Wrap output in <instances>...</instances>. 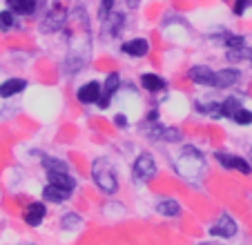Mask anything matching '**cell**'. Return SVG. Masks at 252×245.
Here are the masks:
<instances>
[{"label": "cell", "instance_id": "ba28073f", "mask_svg": "<svg viewBox=\"0 0 252 245\" xmlns=\"http://www.w3.org/2000/svg\"><path fill=\"white\" fill-rule=\"evenodd\" d=\"M100 96H103V87H100L98 80H90V83H85V85H81L76 90V100L81 105H96L100 100Z\"/></svg>", "mask_w": 252, "mask_h": 245}, {"label": "cell", "instance_id": "4fadbf2b", "mask_svg": "<svg viewBox=\"0 0 252 245\" xmlns=\"http://www.w3.org/2000/svg\"><path fill=\"white\" fill-rule=\"evenodd\" d=\"M47 183L56 185L58 189H63L65 194H69L76 189V179L69 174V172H56V174H47Z\"/></svg>", "mask_w": 252, "mask_h": 245}, {"label": "cell", "instance_id": "3957f363", "mask_svg": "<svg viewBox=\"0 0 252 245\" xmlns=\"http://www.w3.org/2000/svg\"><path fill=\"white\" fill-rule=\"evenodd\" d=\"M157 160L150 152H141V154L134 158V165H132V179L136 183H150V181L157 176Z\"/></svg>", "mask_w": 252, "mask_h": 245}, {"label": "cell", "instance_id": "8992f818", "mask_svg": "<svg viewBox=\"0 0 252 245\" xmlns=\"http://www.w3.org/2000/svg\"><path fill=\"white\" fill-rule=\"evenodd\" d=\"M210 236H217V239H232V236H237V221L230 214H221L210 225Z\"/></svg>", "mask_w": 252, "mask_h": 245}, {"label": "cell", "instance_id": "484cf974", "mask_svg": "<svg viewBox=\"0 0 252 245\" xmlns=\"http://www.w3.org/2000/svg\"><path fill=\"white\" fill-rule=\"evenodd\" d=\"M232 121L237 122V125H250V122H252V112H250V109H246V107H241Z\"/></svg>", "mask_w": 252, "mask_h": 245}, {"label": "cell", "instance_id": "2e32d148", "mask_svg": "<svg viewBox=\"0 0 252 245\" xmlns=\"http://www.w3.org/2000/svg\"><path fill=\"white\" fill-rule=\"evenodd\" d=\"M7 9L16 16H33L38 9V0H7Z\"/></svg>", "mask_w": 252, "mask_h": 245}, {"label": "cell", "instance_id": "52a82bcc", "mask_svg": "<svg viewBox=\"0 0 252 245\" xmlns=\"http://www.w3.org/2000/svg\"><path fill=\"white\" fill-rule=\"evenodd\" d=\"M188 78L199 87H214V83H217V71L208 65H194L188 69Z\"/></svg>", "mask_w": 252, "mask_h": 245}, {"label": "cell", "instance_id": "4316f807", "mask_svg": "<svg viewBox=\"0 0 252 245\" xmlns=\"http://www.w3.org/2000/svg\"><path fill=\"white\" fill-rule=\"evenodd\" d=\"M181 132H179V129L176 127H165L163 129V136H161V141H170V143H179L181 141Z\"/></svg>", "mask_w": 252, "mask_h": 245}, {"label": "cell", "instance_id": "d6986e66", "mask_svg": "<svg viewBox=\"0 0 252 245\" xmlns=\"http://www.w3.org/2000/svg\"><path fill=\"white\" fill-rule=\"evenodd\" d=\"M105 27H107V31H110V36H114V38H119L121 36V31H123V27H125V14H119V11H112L110 14V18L105 20Z\"/></svg>", "mask_w": 252, "mask_h": 245}, {"label": "cell", "instance_id": "603a6c76", "mask_svg": "<svg viewBox=\"0 0 252 245\" xmlns=\"http://www.w3.org/2000/svg\"><path fill=\"white\" fill-rule=\"evenodd\" d=\"M81 223H83V218L78 216L76 212H67V214H63L61 216V227L63 230H76Z\"/></svg>", "mask_w": 252, "mask_h": 245}, {"label": "cell", "instance_id": "83f0119b", "mask_svg": "<svg viewBox=\"0 0 252 245\" xmlns=\"http://www.w3.org/2000/svg\"><path fill=\"white\" fill-rule=\"evenodd\" d=\"M250 5H252V0H234L232 11H234L237 16H243V14H246V9H248Z\"/></svg>", "mask_w": 252, "mask_h": 245}, {"label": "cell", "instance_id": "30bf717a", "mask_svg": "<svg viewBox=\"0 0 252 245\" xmlns=\"http://www.w3.org/2000/svg\"><path fill=\"white\" fill-rule=\"evenodd\" d=\"M47 216V208H45V201H33L32 205H27V210L23 212V221L29 227H38L40 223Z\"/></svg>", "mask_w": 252, "mask_h": 245}, {"label": "cell", "instance_id": "d4e9b609", "mask_svg": "<svg viewBox=\"0 0 252 245\" xmlns=\"http://www.w3.org/2000/svg\"><path fill=\"white\" fill-rule=\"evenodd\" d=\"M223 43H225V47H228V49H243V47H246V38L230 33V36L225 38Z\"/></svg>", "mask_w": 252, "mask_h": 245}, {"label": "cell", "instance_id": "7402d4cb", "mask_svg": "<svg viewBox=\"0 0 252 245\" xmlns=\"http://www.w3.org/2000/svg\"><path fill=\"white\" fill-rule=\"evenodd\" d=\"M16 27V14L11 9L0 11V31H11Z\"/></svg>", "mask_w": 252, "mask_h": 245}, {"label": "cell", "instance_id": "5b68a950", "mask_svg": "<svg viewBox=\"0 0 252 245\" xmlns=\"http://www.w3.org/2000/svg\"><path fill=\"white\" fill-rule=\"evenodd\" d=\"M214 158L221 163V167L225 170H237L241 174H252V163L243 156H234V154H228V152H214Z\"/></svg>", "mask_w": 252, "mask_h": 245}, {"label": "cell", "instance_id": "5bb4252c", "mask_svg": "<svg viewBox=\"0 0 252 245\" xmlns=\"http://www.w3.org/2000/svg\"><path fill=\"white\" fill-rule=\"evenodd\" d=\"M239 78H241V71L232 69V67H225V69L217 71V83H214V87H217V90H228V87L237 85Z\"/></svg>", "mask_w": 252, "mask_h": 245}, {"label": "cell", "instance_id": "44dd1931", "mask_svg": "<svg viewBox=\"0 0 252 245\" xmlns=\"http://www.w3.org/2000/svg\"><path fill=\"white\" fill-rule=\"evenodd\" d=\"M241 107H243L241 100H237L234 96H230V98H225L223 103H221V112H223L225 118H234V116H237V112H239Z\"/></svg>", "mask_w": 252, "mask_h": 245}, {"label": "cell", "instance_id": "cb8c5ba5", "mask_svg": "<svg viewBox=\"0 0 252 245\" xmlns=\"http://www.w3.org/2000/svg\"><path fill=\"white\" fill-rule=\"evenodd\" d=\"M114 5H116V0H100V5H98V20L100 23H105V20L110 18V14L114 11Z\"/></svg>", "mask_w": 252, "mask_h": 245}, {"label": "cell", "instance_id": "e0dca14e", "mask_svg": "<svg viewBox=\"0 0 252 245\" xmlns=\"http://www.w3.org/2000/svg\"><path fill=\"white\" fill-rule=\"evenodd\" d=\"M40 198H43L45 203H52V205H61V203H65L67 198H69V194H65L63 189H58L56 185L47 183L43 187V192H40Z\"/></svg>", "mask_w": 252, "mask_h": 245}, {"label": "cell", "instance_id": "7c38bea8", "mask_svg": "<svg viewBox=\"0 0 252 245\" xmlns=\"http://www.w3.org/2000/svg\"><path fill=\"white\" fill-rule=\"evenodd\" d=\"M25 90H27V80L25 78H7L0 83V98L9 100L14 96H20Z\"/></svg>", "mask_w": 252, "mask_h": 245}, {"label": "cell", "instance_id": "6da1fadb", "mask_svg": "<svg viewBox=\"0 0 252 245\" xmlns=\"http://www.w3.org/2000/svg\"><path fill=\"white\" fill-rule=\"evenodd\" d=\"M174 170L181 179L190 181V183L201 181V176H203V172H205L203 154H201L194 145H183L181 154L176 156V160H174Z\"/></svg>", "mask_w": 252, "mask_h": 245}, {"label": "cell", "instance_id": "f1b7e54d", "mask_svg": "<svg viewBox=\"0 0 252 245\" xmlns=\"http://www.w3.org/2000/svg\"><path fill=\"white\" fill-rule=\"evenodd\" d=\"M114 125H116L119 129H125V127L129 125L127 116H125V114H116V116H114Z\"/></svg>", "mask_w": 252, "mask_h": 245}, {"label": "cell", "instance_id": "9c48e42d", "mask_svg": "<svg viewBox=\"0 0 252 245\" xmlns=\"http://www.w3.org/2000/svg\"><path fill=\"white\" fill-rule=\"evenodd\" d=\"M121 90V76L116 74V71H112V74H107V78H105L103 83V96H100V100L96 105H98L100 109H107L112 103V98L116 96V92Z\"/></svg>", "mask_w": 252, "mask_h": 245}, {"label": "cell", "instance_id": "ac0fdd59", "mask_svg": "<svg viewBox=\"0 0 252 245\" xmlns=\"http://www.w3.org/2000/svg\"><path fill=\"white\" fill-rule=\"evenodd\" d=\"M157 212L161 214V216L176 218L181 214V205H179V201H174V198H161V201L157 203Z\"/></svg>", "mask_w": 252, "mask_h": 245}, {"label": "cell", "instance_id": "7a4b0ae2", "mask_svg": "<svg viewBox=\"0 0 252 245\" xmlns=\"http://www.w3.org/2000/svg\"><path fill=\"white\" fill-rule=\"evenodd\" d=\"M92 179H94V185L100 189L103 194H116L119 189V179H116L114 165L110 163V158H94L92 163Z\"/></svg>", "mask_w": 252, "mask_h": 245}, {"label": "cell", "instance_id": "277c9868", "mask_svg": "<svg viewBox=\"0 0 252 245\" xmlns=\"http://www.w3.org/2000/svg\"><path fill=\"white\" fill-rule=\"evenodd\" d=\"M69 23V11L65 7H52V9L45 14V18L40 20L38 29L40 33H56V31H63Z\"/></svg>", "mask_w": 252, "mask_h": 245}, {"label": "cell", "instance_id": "f546056e", "mask_svg": "<svg viewBox=\"0 0 252 245\" xmlns=\"http://www.w3.org/2000/svg\"><path fill=\"white\" fill-rule=\"evenodd\" d=\"M125 2H127L129 9H138V5H141V0H125Z\"/></svg>", "mask_w": 252, "mask_h": 245}, {"label": "cell", "instance_id": "9a60e30c", "mask_svg": "<svg viewBox=\"0 0 252 245\" xmlns=\"http://www.w3.org/2000/svg\"><path fill=\"white\" fill-rule=\"evenodd\" d=\"M141 87L145 92H150V94H161V92L167 90V83L165 78H161L158 74H143L141 76Z\"/></svg>", "mask_w": 252, "mask_h": 245}, {"label": "cell", "instance_id": "8fae6325", "mask_svg": "<svg viewBox=\"0 0 252 245\" xmlns=\"http://www.w3.org/2000/svg\"><path fill=\"white\" fill-rule=\"evenodd\" d=\"M121 52L129 58H143V56H148L150 43L145 38H129V40H125V43L121 45Z\"/></svg>", "mask_w": 252, "mask_h": 245}, {"label": "cell", "instance_id": "4dcf8cb0", "mask_svg": "<svg viewBox=\"0 0 252 245\" xmlns=\"http://www.w3.org/2000/svg\"><path fill=\"white\" fill-rule=\"evenodd\" d=\"M16 245H36V243H32V241H20V243H16Z\"/></svg>", "mask_w": 252, "mask_h": 245}, {"label": "cell", "instance_id": "ffe728a7", "mask_svg": "<svg viewBox=\"0 0 252 245\" xmlns=\"http://www.w3.org/2000/svg\"><path fill=\"white\" fill-rule=\"evenodd\" d=\"M40 160H43V167H45V172H47V174H56V172H69V165H67L63 158L40 154Z\"/></svg>", "mask_w": 252, "mask_h": 245}]
</instances>
